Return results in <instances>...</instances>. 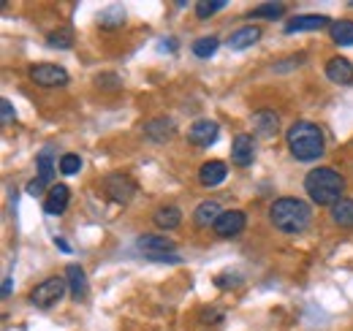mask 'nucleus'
<instances>
[{
	"label": "nucleus",
	"mask_w": 353,
	"mask_h": 331,
	"mask_svg": "<svg viewBox=\"0 0 353 331\" xmlns=\"http://www.w3.org/2000/svg\"><path fill=\"white\" fill-rule=\"evenodd\" d=\"M98 25L101 28H123L125 25V8H106L98 17Z\"/></svg>",
	"instance_id": "a878e982"
},
{
	"label": "nucleus",
	"mask_w": 353,
	"mask_h": 331,
	"mask_svg": "<svg viewBox=\"0 0 353 331\" xmlns=\"http://www.w3.org/2000/svg\"><path fill=\"white\" fill-rule=\"evenodd\" d=\"M65 280H68V290L74 301H85L88 299V274L79 263H68L65 266Z\"/></svg>",
	"instance_id": "9d476101"
},
{
	"label": "nucleus",
	"mask_w": 353,
	"mask_h": 331,
	"mask_svg": "<svg viewBox=\"0 0 353 331\" xmlns=\"http://www.w3.org/2000/svg\"><path fill=\"white\" fill-rule=\"evenodd\" d=\"M225 174H228V166L223 163V161H207L199 168V182L204 188H215V185H221L223 179H225Z\"/></svg>",
	"instance_id": "f3484780"
},
{
	"label": "nucleus",
	"mask_w": 353,
	"mask_h": 331,
	"mask_svg": "<svg viewBox=\"0 0 353 331\" xmlns=\"http://www.w3.org/2000/svg\"><path fill=\"white\" fill-rule=\"evenodd\" d=\"M329 36H332V41L337 43V46H351V43H353V22H351V19L332 22Z\"/></svg>",
	"instance_id": "412c9836"
},
{
	"label": "nucleus",
	"mask_w": 353,
	"mask_h": 331,
	"mask_svg": "<svg viewBox=\"0 0 353 331\" xmlns=\"http://www.w3.org/2000/svg\"><path fill=\"white\" fill-rule=\"evenodd\" d=\"M221 204L218 201H201L199 209H196V214H193V220H196V225L199 228H215V223L221 220Z\"/></svg>",
	"instance_id": "a211bd4d"
},
{
	"label": "nucleus",
	"mask_w": 353,
	"mask_h": 331,
	"mask_svg": "<svg viewBox=\"0 0 353 331\" xmlns=\"http://www.w3.org/2000/svg\"><path fill=\"white\" fill-rule=\"evenodd\" d=\"M152 223H155L158 228H163V231H172V228H176V225L182 223V212L176 207H161V209H155Z\"/></svg>",
	"instance_id": "aec40b11"
},
{
	"label": "nucleus",
	"mask_w": 353,
	"mask_h": 331,
	"mask_svg": "<svg viewBox=\"0 0 353 331\" xmlns=\"http://www.w3.org/2000/svg\"><path fill=\"white\" fill-rule=\"evenodd\" d=\"M312 220V209L302 199H277L269 207V223L283 234H302Z\"/></svg>",
	"instance_id": "f03ea898"
},
{
	"label": "nucleus",
	"mask_w": 353,
	"mask_h": 331,
	"mask_svg": "<svg viewBox=\"0 0 353 331\" xmlns=\"http://www.w3.org/2000/svg\"><path fill=\"white\" fill-rule=\"evenodd\" d=\"M259 39H261V30H259L256 25H245V28H239V30H234V33H231V39H228V49H234V52L250 49L253 43H259Z\"/></svg>",
	"instance_id": "dca6fc26"
},
{
	"label": "nucleus",
	"mask_w": 353,
	"mask_h": 331,
	"mask_svg": "<svg viewBox=\"0 0 353 331\" xmlns=\"http://www.w3.org/2000/svg\"><path fill=\"white\" fill-rule=\"evenodd\" d=\"M250 123H253V133L261 136V139H272V136L280 130V117H277L274 112H269V109L256 112Z\"/></svg>",
	"instance_id": "4468645a"
},
{
	"label": "nucleus",
	"mask_w": 353,
	"mask_h": 331,
	"mask_svg": "<svg viewBox=\"0 0 353 331\" xmlns=\"http://www.w3.org/2000/svg\"><path fill=\"white\" fill-rule=\"evenodd\" d=\"M174 130L176 128L169 117H155V120H150V123L144 125V136H147L152 144H163L166 139L174 136Z\"/></svg>",
	"instance_id": "2eb2a0df"
},
{
	"label": "nucleus",
	"mask_w": 353,
	"mask_h": 331,
	"mask_svg": "<svg viewBox=\"0 0 353 331\" xmlns=\"http://www.w3.org/2000/svg\"><path fill=\"white\" fill-rule=\"evenodd\" d=\"M36 163H39V179L52 188V177H54V166H57V163H52V147H46V150L39 152Z\"/></svg>",
	"instance_id": "b1692460"
},
{
	"label": "nucleus",
	"mask_w": 353,
	"mask_h": 331,
	"mask_svg": "<svg viewBox=\"0 0 353 331\" xmlns=\"http://www.w3.org/2000/svg\"><path fill=\"white\" fill-rule=\"evenodd\" d=\"M30 79L39 84V87H65L68 84V71L54 66V63H39V66H30Z\"/></svg>",
	"instance_id": "423d86ee"
},
{
	"label": "nucleus",
	"mask_w": 353,
	"mask_h": 331,
	"mask_svg": "<svg viewBox=\"0 0 353 331\" xmlns=\"http://www.w3.org/2000/svg\"><path fill=\"white\" fill-rule=\"evenodd\" d=\"M218 46H221V41H218V36H204V39H199V41H193V54L196 57H201V60H207V57H212L215 52H218Z\"/></svg>",
	"instance_id": "393cba45"
},
{
	"label": "nucleus",
	"mask_w": 353,
	"mask_h": 331,
	"mask_svg": "<svg viewBox=\"0 0 353 331\" xmlns=\"http://www.w3.org/2000/svg\"><path fill=\"white\" fill-rule=\"evenodd\" d=\"M285 14V6L283 3H261V6H253L248 11L250 19H277Z\"/></svg>",
	"instance_id": "5701e85b"
},
{
	"label": "nucleus",
	"mask_w": 353,
	"mask_h": 331,
	"mask_svg": "<svg viewBox=\"0 0 353 331\" xmlns=\"http://www.w3.org/2000/svg\"><path fill=\"white\" fill-rule=\"evenodd\" d=\"M147 258H150V261H161V263H179V261H182L174 252H150Z\"/></svg>",
	"instance_id": "7c9ffc66"
},
{
	"label": "nucleus",
	"mask_w": 353,
	"mask_h": 331,
	"mask_svg": "<svg viewBox=\"0 0 353 331\" xmlns=\"http://www.w3.org/2000/svg\"><path fill=\"white\" fill-rule=\"evenodd\" d=\"M103 190L114 204H131V199L136 196V182L128 174H109L103 179Z\"/></svg>",
	"instance_id": "39448f33"
},
{
	"label": "nucleus",
	"mask_w": 353,
	"mask_h": 331,
	"mask_svg": "<svg viewBox=\"0 0 353 331\" xmlns=\"http://www.w3.org/2000/svg\"><path fill=\"white\" fill-rule=\"evenodd\" d=\"M256 161V139L250 133H239L231 144V163L239 168H248Z\"/></svg>",
	"instance_id": "1a4fd4ad"
},
{
	"label": "nucleus",
	"mask_w": 353,
	"mask_h": 331,
	"mask_svg": "<svg viewBox=\"0 0 353 331\" xmlns=\"http://www.w3.org/2000/svg\"><path fill=\"white\" fill-rule=\"evenodd\" d=\"M158 49H161V52H163V49L174 52V49H176V41H172V39H169V41H161V43H158Z\"/></svg>",
	"instance_id": "473e14b6"
},
{
	"label": "nucleus",
	"mask_w": 353,
	"mask_h": 331,
	"mask_svg": "<svg viewBox=\"0 0 353 331\" xmlns=\"http://www.w3.org/2000/svg\"><path fill=\"white\" fill-rule=\"evenodd\" d=\"M332 220L343 228H353V199H340L332 207Z\"/></svg>",
	"instance_id": "4be33fe9"
},
{
	"label": "nucleus",
	"mask_w": 353,
	"mask_h": 331,
	"mask_svg": "<svg viewBox=\"0 0 353 331\" xmlns=\"http://www.w3.org/2000/svg\"><path fill=\"white\" fill-rule=\"evenodd\" d=\"M54 245H57V248H60V250H65V252L71 250V248H68V245H65V242H63V239H57V237H54Z\"/></svg>",
	"instance_id": "f704fd0d"
},
{
	"label": "nucleus",
	"mask_w": 353,
	"mask_h": 331,
	"mask_svg": "<svg viewBox=\"0 0 353 331\" xmlns=\"http://www.w3.org/2000/svg\"><path fill=\"white\" fill-rule=\"evenodd\" d=\"M57 168H60V174L71 177V174H77V171L82 168V158H79V155H74V152H68V155H63V158H60Z\"/></svg>",
	"instance_id": "cd10ccee"
},
{
	"label": "nucleus",
	"mask_w": 353,
	"mask_h": 331,
	"mask_svg": "<svg viewBox=\"0 0 353 331\" xmlns=\"http://www.w3.org/2000/svg\"><path fill=\"white\" fill-rule=\"evenodd\" d=\"M44 188H46V185L41 182V179H39V177L28 182V193H30V196H41V193H44Z\"/></svg>",
	"instance_id": "2f4dec72"
},
{
	"label": "nucleus",
	"mask_w": 353,
	"mask_h": 331,
	"mask_svg": "<svg viewBox=\"0 0 353 331\" xmlns=\"http://www.w3.org/2000/svg\"><path fill=\"white\" fill-rule=\"evenodd\" d=\"M285 144L291 150V155L302 163H310V161H318L326 150V141H323V130L310 120H299L288 128L285 133Z\"/></svg>",
	"instance_id": "f257e3e1"
},
{
	"label": "nucleus",
	"mask_w": 353,
	"mask_h": 331,
	"mask_svg": "<svg viewBox=\"0 0 353 331\" xmlns=\"http://www.w3.org/2000/svg\"><path fill=\"white\" fill-rule=\"evenodd\" d=\"M225 8V3L223 0H201V3H196V14H199V19H210V17H215L218 11Z\"/></svg>",
	"instance_id": "bb28decb"
},
{
	"label": "nucleus",
	"mask_w": 353,
	"mask_h": 331,
	"mask_svg": "<svg viewBox=\"0 0 353 331\" xmlns=\"http://www.w3.org/2000/svg\"><path fill=\"white\" fill-rule=\"evenodd\" d=\"M68 199H71V190H68V185H52L49 188V193H46L44 199V209L46 214H63L65 209H68Z\"/></svg>",
	"instance_id": "ddd939ff"
},
{
	"label": "nucleus",
	"mask_w": 353,
	"mask_h": 331,
	"mask_svg": "<svg viewBox=\"0 0 353 331\" xmlns=\"http://www.w3.org/2000/svg\"><path fill=\"white\" fill-rule=\"evenodd\" d=\"M305 190L318 207H334L345 193V177L332 168H312L305 177Z\"/></svg>",
	"instance_id": "7ed1b4c3"
},
{
	"label": "nucleus",
	"mask_w": 353,
	"mask_h": 331,
	"mask_svg": "<svg viewBox=\"0 0 353 331\" xmlns=\"http://www.w3.org/2000/svg\"><path fill=\"white\" fill-rule=\"evenodd\" d=\"M46 43H49V46H54V49H68V46L74 43V36H71L68 30H60V33L54 30V33H49V36H46Z\"/></svg>",
	"instance_id": "c85d7f7f"
},
{
	"label": "nucleus",
	"mask_w": 353,
	"mask_h": 331,
	"mask_svg": "<svg viewBox=\"0 0 353 331\" xmlns=\"http://www.w3.org/2000/svg\"><path fill=\"white\" fill-rule=\"evenodd\" d=\"M65 288H68V280H63V277H49V280L39 283L36 288L30 290V301H33L39 310H52L54 304L63 301Z\"/></svg>",
	"instance_id": "20e7f679"
},
{
	"label": "nucleus",
	"mask_w": 353,
	"mask_h": 331,
	"mask_svg": "<svg viewBox=\"0 0 353 331\" xmlns=\"http://www.w3.org/2000/svg\"><path fill=\"white\" fill-rule=\"evenodd\" d=\"M218 136H221V125L215 123V120H207V117L196 120L188 128V141L196 144V147H210V144L218 141Z\"/></svg>",
	"instance_id": "0eeeda50"
},
{
	"label": "nucleus",
	"mask_w": 353,
	"mask_h": 331,
	"mask_svg": "<svg viewBox=\"0 0 353 331\" xmlns=\"http://www.w3.org/2000/svg\"><path fill=\"white\" fill-rule=\"evenodd\" d=\"M245 225H248L245 212H239V209H228V212H223L221 220L215 223V234H218L221 239H234V237H239V234L245 231Z\"/></svg>",
	"instance_id": "6e6552de"
},
{
	"label": "nucleus",
	"mask_w": 353,
	"mask_h": 331,
	"mask_svg": "<svg viewBox=\"0 0 353 331\" xmlns=\"http://www.w3.org/2000/svg\"><path fill=\"white\" fill-rule=\"evenodd\" d=\"M139 250H144V255L150 252H174L176 245L166 237H158V234H147V237H139Z\"/></svg>",
	"instance_id": "6ab92c4d"
},
{
	"label": "nucleus",
	"mask_w": 353,
	"mask_h": 331,
	"mask_svg": "<svg viewBox=\"0 0 353 331\" xmlns=\"http://www.w3.org/2000/svg\"><path fill=\"white\" fill-rule=\"evenodd\" d=\"M326 77H329V82L348 87V84H353V63L345 57H332L326 63Z\"/></svg>",
	"instance_id": "f8f14e48"
},
{
	"label": "nucleus",
	"mask_w": 353,
	"mask_h": 331,
	"mask_svg": "<svg viewBox=\"0 0 353 331\" xmlns=\"http://www.w3.org/2000/svg\"><path fill=\"white\" fill-rule=\"evenodd\" d=\"M326 25H332V22L323 14H302V17H294V19L285 22V33L294 36V33H302V30H321Z\"/></svg>",
	"instance_id": "9b49d317"
},
{
	"label": "nucleus",
	"mask_w": 353,
	"mask_h": 331,
	"mask_svg": "<svg viewBox=\"0 0 353 331\" xmlns=\"http://www.w3.org/2000/svg\"><path fill=\"white\" fill-rule=\"evenodd\" d=\"M8 296H11V277L3 280V299H8Z\"/></svg>",
	"instance_id": "72a5a7b5"
},
{
	"label": "nucleus",
	"mask_w": 353,
	"mask_h": 331,
	"mask_svg": "<svg viewBox=\"0 0 353 331\" xmlns=\"http://www.w3.org/2000/svg\"><path fill=\"white\" fill-rule=\"evenodd\" d=\"M0 123L3 125L14 123V106H11V101H8V98H3V101H0Z\"/></svg>",
	"instance_id": "c756f323"
}]
</instances>
